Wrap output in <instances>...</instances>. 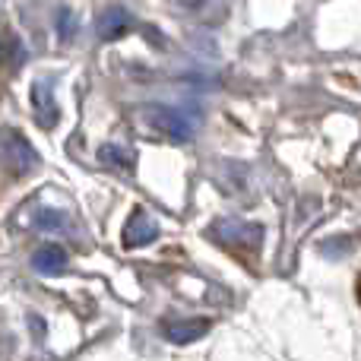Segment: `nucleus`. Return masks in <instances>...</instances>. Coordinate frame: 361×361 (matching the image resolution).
<instances>
[{
    "label": "nucleus",
    "mask_w": 361,
    "mask_h": 361,
    "mask_svg": "<svg viewBox=\"0 0 361 361\" xmlns=\"http://www.w3.org/2000/svg\"><path fill=\"white\" fill-rule=\"evenodd\" d=\"M57 32H61V38H73L76 32H80V19H76V13H70V10L57 13Z\"/></svg>",
    "instance_id": "obj_9"
},
{
    "label": "nucleus",
    "mask_w": 361,
    "mask_h": 361,
    "mask_svg": "<svg viewBox=\"0 0 361 361\" xmlns=\"http://www.w3.org/2000/svg\"><path fill=\"white\" fill-rule=\"evenodd\" d=\"M143 121L152 133H159L162 140H171V143H187L190 133H193L190 121H187L180 111H175V108H169V105L143 108Z\"/></svg>",
    "instance_id": "obj_1"
},
{
    "label": "nucleus",
    "mask_w": 361,
    "mask_h": 361,
    "mask_svg": "<svg viewBox=\"0 0 361 361\" xmlns=\"http://www.w3.org/2000/svg\"><path fill=\"white\" fill-rule=\"evenodd\" d=\"M99 159L105 165H111V169H127V171H133V165H137V156H133V149H127V146H114V143L102 146Z\"/></svg>",
    "instance_id": "obj_8"
},
{
    "label": "nucleus",
    "mask_w": 361,
    "mask_h": 361,
    "mask_svg": "<svg viewBox=\"0 0 361 361\" xmlns=\"http://www.w3.org/2000/svg\"><path fill=\"white\" fill-rule=\"evenodd\" d=\"M32 267L44 276H57L67 267V250H63L61 244H44V247H38L35 254H32Z\"/></svg>",
    "instance_id": "obj_6"
},
{
    "label": "nucleus",
    "mask_w": 361,
    "mask_h": 361,
    "mask_svg": "<svg viewBox=\"0 0 361 361\" xmlns=\"http://www.w3.org/2000/svg\"><path fill=\"white\" fill-rule=\"evenodd\" d=\"M32 162H35V152L25 143L23 133L0 130V165H4V169L13 171V175H25V171L32 169Z\"/></svg>",
    "instance_id": "obj_2"
},
{
    "label": "nucleus",
    "mask_w": 361,
    "mask_h": 361,
    "mask_svg": "<svg viewBox=\"0 0 361 361\" xmlns=\"http://www.w3.org/2000/svg\"><path fill=\"white\" fill-rule=\"evenodd\" d=\"M162 333L178 345H187V343H197L200 336L209 333V324L206 320H171V324H162Z\"/></svg>",
    "instance_id": "obj_5"
},
{
    "label": "nucleus",
    "mask_w": 361,
    "mask_h": 361,
    "mask_svg": "<svg viewBox=\"0 0 361 361\" xmlns=\"http://www.w3.org/2000/svg\"><path fill=\"white\" fill-rule=\"evenodd\" d=\"M156 238H159V222L146 209H137L124 228V244L127 247H143V244L156 241Z\"/></svg>",
    "instance_id": "obj_4"
},
{
    "label": "nucleus",
    "mask_w": 361,
    "mask_h": 361,
    "mask_svg": "<svg viewBox=\"0 0 361 361\" xmlns=\"http://www.w3.org/2000/svg\"><path fill=\"white\" fill-rule=\"evenodd\" d=\"M358 301H361V282H358Z\"/></svg>",
    "instance_id": "obj_10"
},
{
    "label": "nucleus",
    "mask_w": 361,
    "mask_h": 361,
    "mask_svg": "<svg viewBox=\"0 0 361 361\" xmlns=\"http://www.w3.org/2000/svg\"><path fill=\"white\" fill-rule=\"evenodd\" d=\"M130 29H133V16L127 10H118V6L102 13V19H99V35L105 38V42H114V38L127 35Z\"/></svg>",
    "instance_id": "obj_7"
},
{
    "label": "nucleus",
    "mask_w": 361,
    "mask_h": 361,
    "mask_svg": "<svg viewBox=\"0 0 361 361\" xmlns=\"http://www.w3.org/2000/svg\"><path fill=\"white\" fill-rule=\"evenodd\" d=\"M212 235L219 238V244H247V247H257L263 238L260 225H244L235 222V219H225V222L212 225Z\"/></svg>",
    "instance_id": "obj_3"
}]
</instances>
